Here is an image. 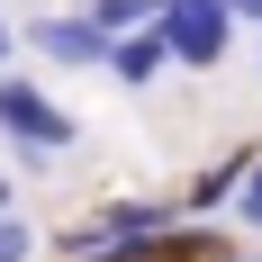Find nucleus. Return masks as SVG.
Wrapping results in <instances>:
<instances>
[{
    "label": "nucleus",
    "mask_w": 262,
    "mask_h": 262,
    "mask_svg": "<svg viewBox=\"0 0 262 262\" xmlns=\"http://www.w3.org/2000/svg\"><path fill=\"white\" fill-rule=\"evenodd\" d=\"M0 136L18 145V163H27V154H46V163H54V154H73V145H81V118L54 100L46 81L0 73Z\"/></svg>",
    "instance_id": "f257e3e1"
},
{
    "label": "nucleus",
    "mask_w": 262,
    "mask_h": 262,
    "mask_svg": "<svg viewBox=\"0 0 262 262\" xmlns=\"http://www.w3.org/2000/svg\"><path fill=\"white\" fill-rule=\"evenodd\" d=\"M154 27L172 36V63H181V73H217V63L244 46V27L226 18L217 0H154Z\"/></svg>",
    "instance_id": "f03ea898"
},
{
    "label": "nucleus",
    "mask_w": 262,
    "mask_h": 262,
    "mask_svg": "<svg viewBox=\"0 0 262 262\" xmlns=\"http://www.w3.org/2000/svg\"><path fill=\"white\" fill-rule=\"evenodd\" d=\"M18 36H27L36 63H63V73H91V63H108V46H118V36H108L91 9H73V0L46 9V18H18Z\"/></svg>",
    "instance_id": "7ed1b4c3"
},
{
    "label": "nucleus",
    "mask_w": 262,
    "mask_h": 262,
    "mask_svg": "<svg viewBox=\"0 0 262 262\" xmlns=\"http://www.w3.org/2000/svg\"><path fill=\"white\" fill-rule=\"evenodd\" d=\"M100 73L118 81V91H154V81L172 73V36H163L154 18H145V27H127V36L108 46V63H100Z\"/></svg>",
    "instance_id": "20e7f679"
},
{
    "label": "nucleus",
    "mask_w": 262,
    "mask_h": 262,
    "mask_svg": "<svg viewBox=\"0 0 262 262\" xmlns=\"http://www.w3.org/2000/svg\"><path fill=\"white\" fill-rule=\"evenodd\" d=\"M253 154H262V145H235V154H217L208 172H190L181 208H190V217H226V208H235V190H244V172H253Z\"/></svg>",
    "instance_id": "39448f33"
},
{
    "label": "nucleus",
    "mask_w": 262,
    "mask_h": 262,
    "mask_svg": "<svg viewBox=\"0 0 262 262\" xmlns=\"http://www.w3.org/2000/svg\"><path fill=\"white\" fill-rule=\"evenodd\" d=\"M73 9H91L108 36H127V27H145V18H154V0H73Z\"/></svg>",
    "instance_id": "423d86ee"
},
{
    "label": "nucleus",
    "mask_w": 262,
    "mask_h": 262,
    "mask_svg": "<svg viewBox=\"0 0 262 262\" xmlns=\"http://www.w3.org/2000/svg\"><path fill=\"white\" fill-rule=\"evenodd\" d=\"M36 253H46V235H36V226L9 208V217H0V262H36Z\"/></svg>",
    "instance_id": "0eeeda50"
},
{
    "label": "nucleus",
    "mask_w": 262,
    "mask_h": 262,
    "mask_svg": "<svg viewBox=\"0 0 262 262\" xmlns=\"http://www.w3.org/2000/svg\"><path fill=\"white\" fill-rule=\"evenodd\" d=\"M244 226V235H262V154H253V172H244V190H235V208H226Z\"/></svg>",
    "instance_id": "6e6552de"
},
{
    "label": "nucleus",
    "mask_w": 262,
    "mask_h": 262,
    "mask_svg": "<svg viewBox=\"0 0 262 262\" xmlns=\"http://www.w3.org/2000/svg\"><path fill=\"white\" fill-rule=\"evenodd\" d=\"M18 54H27V36H18V18L0 9V73H18Z\"/></svg>",
    "instance_id": "1a4fd4ad"
},
{
    "label": "nucleus",
    "mask_w": 262,
    "mask_h": 262,
    "mask_svg": "<svg viewBox=\"0 0 262 262\" xmlns=\"http://www.w3.org/2000/svg\"><path fill=\"white\" fill-rule=\"evenodd\" d=\"M217 9H226V18H235L244 36H253V27H262V0H217Z\"/></svg>",
    "instance_id": "9d476101"
},
{
    "label": "nucleus",
    "mask_w": 262,
    "mask_h": 262,
    "mask_svg": "<svg viewBox=\"0 0 262 262\" xmlns=\"http://www.w3.org/2000/svg\"><path fill=\"white\" fill-rule=\"evenodd\" d=\"M9 208H18V172H0V217H9Z\"/></svg>",
    "instance_id": "9b49d317"
},
{
    "label": "nucleus",
    "mask_w": 262,
    "mask_h": 262,
    "mask_svg": "<svg viewBox=\"0 0 262 262\" xmlns=\"http://www.w3.org/2000/svg\"><path fill=\"white\" fill-rule=\"evenodd\" d=\"M253 63H262V27H253Z\"/></svg>",
    "instance_id": "f8f14e48"
}]
</instances>
